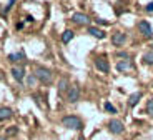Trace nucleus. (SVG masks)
<instances>
[{"label": "nucleus", "instance_id": "obj_1", "mask_svg": "<svg viewBox=\"0 0 153 140\" xmlns=\"http://www.w3.org/2000/svg\"><path fill=\"white\" fill-rule=\"evenodd\" d=\"M33 75H35V79H37L40 83H43V85H50V83L53 82V72H52L50 68H47V67H42V65L35 67Z\"/></svg>", "mask_w": 153, "mask_h": 140}, {"label": "nucleus", "instance_id": "obj_2", "mask_svg": "<svg viewBox=\"0 0 153 140\" xmlns=\"http://www.w3.org/2000/svg\"><path fill=\"white\" fill-rule=\"evenodd\" d=\"M62 125L68 130H83V120L78 115H65L62 118Z\"/></svg>", "mask_w": 153, "mask_h": 140}, {"label": "nucleus", "instance_id": "obj_3", "mask_svg": "<svg viewBox=\"0 0 153 140\" xmlns=\"http://www.w3.org/2000/svg\"><path fill=\"white\" fill-rule=\"evenodd\" d=\"M65 97H67V102L68 103H76L80 100V87H78L76 83L75 85H70L67 94H65Z\"/></svg>", "mask_w": 153, "mask_h": 140}, {"label": "nucleus", "instance_id": "obj_4", "mask_svg": "<svg viewBox=\"0 0 153 140\" xmlns=\"http://www.w3.org/2000/svg\"><path fill=\"white\" fill-rule=\"evenodd\" d=\"M108 130H110V133H113V135H120V133H123V130H125V125H123V122L118 120V118H111V120L108 122Z\"/></svg>", "mask_w": 153, "mask_h": 140}, {"label": "nucleus", "instance_id": "obj_5", "mask_svg": "<svg viewBox=\"0 0 153 140\" xmlns=\"http://www.w3.org/2000/svg\"><path fill=\"white\" fill-rule=\"evenodd\" d=\"M137 27H138V32H140L145 38H152L153 37V28H152V25H150L146 20H140Z\"/></svg>", "mask_w": 153, "mask_h": 140}, {"label": "nucleus", "instance_id": "obj_6", "mask_svg": "<svg viewBox=\"0 0 153 140\" xmlns=\"http://www.w3.org/2000/svg\"><path fill=\"white\" fill-rule=\"evenodd\" d=\"M95 67H97V70L98 72H102V73H108L110 72V64H108V60L105 57H95Z\"/></svg>", "mask_w": 153, "mask_h": 140}, {"label": "nucleus", "instance_id": "obj_7", "mask_svg": "<svg viewBox=\"0 0 153 140\" xmlns=\"http://www.w3.org/2000/svg\"><path fill=\"white\" fill-rule=\"evenodd\" d=\"M125 42H126V34H123V32H115V34H111V43L115 47L125 45Z\"/></svg>", "mask_w": 153, "mask_h": 140}, {"label": "nucleus", "instance_id": "obj_8", "mask_svg": "<svg viewBox=\"0 0 153 140\" xmlns=\"http://www.w3.org/2000/svg\"><path fill=\"white\" fill-rule=\"evenodd\" d=\"M10 73H12V77H13L17 82L22 83L23 79H25V67H12Z\"/></svg>", "mask_w": 153, "mask_h": 140}, {"label": "nucleus", "instance_id": "obj_9", "mask_svg": "<svg viewBox=\"0 0 153 140\" xmlns=\"http://www.w3.org/2000/svg\"><path fill=\"white\" fill-rule=\"evenodd\" d=\"M131 68H133V62H131L130 58L120 60L118 64H117V70H118L120 73H125V72H128V70H131Z\"/></svg>", "mask_w": 153, "mask_h": 140}, {"label": "nucleus", "instance_id": "obj_10", "mask_svg": "<svg viewBox=\"0 0 153 140\" xmlns=\"http://www.w3.org/2000/svg\"><path fill=\"white\" fill-rule=\"evenodd\" d=\"M72 22L76 23V25H87V23L90 22V19H88V15H85V13L76 12V13H73V15H72Z\"/></svg>", "mask_w": 153, "mask_h": 140}, {"label": "nucleus", "instance_id": "obj_11", "mask_svg": "<svg viewBox=\"0 0 153 140\" xmlns=\"http://www.w3.org/2000/svg\"><path fill=\"white\" fill-rule=\"evenodd\" d=\"M13 117V110L10 107H0V122H5Z\"/></svg>", "mask_w": 153, "mask_h": 140}, {"label": "nucleus", "instance_id": "obj_12", "mask_svg": "<svg viewBox=\"0 0 153 140\" xmlns=\"http://www.w3.org/2000/svg\"><path fill=\"white\" fill-rule=\"evenodd\" d=\"M142 97H143V94H142V92H135V94H131L130 97H128V107H130V109L137 107Z\"/></svg>", "mask_w": 153, "mask_h": 140}, {"label": "nucleus", "instance_id": "obj_13", "mask_svg": "<svg viewBox=\"0 0 153 140\" xmlns=\"http://www.w3.org/2000/svg\"><path fill=\"white\" fill-rule=\"evenodd\" d=\"M68 87H70V83H68V79H65V77H62V79L58 80V87H57L58 94H60V95L67 94V90H68Z\"/></svg>", "mask_w": 153, "mask_h": 140}, {"label": "nucleus", "instance_id": "obj_14", "mask_svg": "<svg viewBox=\"0 0 153 140\" xmlns=\"http://www.w3.org/2000/svg\"><path fill=\"white\" fill-rule=\"evenodd\" d=\"M88 34L92 35V37H95V38H100V40L107 37V34H105L103 30H100L98 27H88Z\"/></svg>", "mask_w": 153, "mask_h": 140}, {"label": "nucleus", "instance_id": "obj_15", "mask_svg": "<svg viewBox=\"0 0 153 140\" xmlns=\"http://www.w3.org/2000/svg\"><path fill=\"white\" fill-rule=\"evenodd\" d=\"M73 37H75L73 30H65L63 34H62V42H63V43H70Z\"/></svg>", "mask_w": 153, "mask_h": 140}, {"label": "nucleus", "instance_id": "obj_16", "mask_svg": "<svg viewBox=\"0 0 153 140\" xmlns=\"http://www.w3.org/2000/svg\"><path fill=\"white\" fill-rule=\"evenodd\" d=\"M17 133H19V127L17 125H12V127H8L5 130V137H15Z\"/></svg>", "mask_w": 153, "mask_h": 140}, {"label": "nucleus", "instance_id": "obj_17", "mask_svg": "<svg viewBox=\"0 0 153 140\" xmlns=\"http://www.w3.org/2000/svg\"><path fill=\"white\" fill-rule=\"evenodd\" d=\"M143 64L153 65V52H152V50H150V52H146L145 55H143Z\"/></svg>", "mask_w": 153, "mask_h": 140}, {"label": "nucleus", "instance_id": "obj_18", "mask_svg": "<svg viewBox=\"0 0 153 140\" xmlns=\"http://www.w3.org/2000/svg\"><path fill=\"white\" fill-rule=\"evenodd\" d=\"M103 109L107 110L108 114H111V115H115L117 112H118V110H117V107H113L110 102H105V103H103Z\"/></svg>", "mask_w": 153, "mask_h": 140}, {"label": "nucleus", "instance_id": "obj_19", "mask_svg": "<svg viewBox=\"0 0 153 140\" xmlns=\"http://www.w3.org/2000/svg\"><path fill=\"white\" fill-rule=\"evenodd\" d=\"M146 114H148V117L153 118V99H150L148 102H146Z\"/></svg>", "mask_w": 153, "mask_h": 140}, {"label": "nucleus", "instance_id": "obj_20", "mask_svg": "<svg viewBox=\"0 0 153 140\" xmlns=\"http://www.w3.org/2000/svg\"><path fill=\"white\" fill-rule=\"evenodd\" d=\"M13 4H15V0H8V4L5 5V8H4V10H2V13H4V15H7V12L10 10L12 7H13Z\"/></svg>", "mask_w": 153, "mask_h": 140}, {"label": "nucleus", "instance_id": "obj_21", "mask_svg": "<svg viewBox=\"0 0 153 140\" xmlns=\"http://www.w3.org/2000/svg\"><path fill=\"white\" fill-rule=\"evenodd\" d=\"M27 82H28V87H33V85H35V82H37V79H35V75H33V73H32V75H28Z\"/></svg>", "mask_w": 153, "mask_h": 140}, {"label": "nucleus", "instance_id": "obj_22", "mask_svg": "<svg viewBox=\"0 0 153 140\" xmlns=\"http://www.w3.org/2000/svg\"><path fill=\"white\" fill-rule=\"evenodd\" d=\"M8 62H10V64H15V62H19L17 53H10V55H8Z\"/></svg>", "mask_w": 153, "mask_h": 140}, {"label": "nucleus", "instance_id": "obj_23", "mask_svg": "<svg viewBox=\"0 0 153 140\" xmlns=\"http://www.w3.org/2000/svg\"><path fill=\"white\" fill-rule=\"evenodd\" d=\"M145 10L148 12V13H152V12H153V2H150V4L146 5V7H145Z\"/></svg>", "mask_w": 153, "mask_h": 140}, {"label": "nucleus", "instance_id": "obj_24", "mask_svg": "<svg viewBox=\"0 0 153 140\" xmlns=\"http://www.w3.org/2000/svg\"><path fill=\"white\" fill-rule=\"evenodd\" d=\"M97 23H100V25H108V22L103 19H97Z\"/></svg>", "mask_w": 153, "mask_h": 140}, {"label": "nucleus", "instance_id": "obj_25", "mask_svg": "<svg viewBox=\"0 0 153 140\" xmlns=\"http://www.w3.org/2000/svg\"><path fill=\"white\" fill-rule=\"evenodd\" d=\"M118 57H123V58H130L126 52H118Z\"/></svg>", "mask_w": 153, "mask_h": 140}, {"label": "nucleus", "instance_id": "obj_26", "mask_svg": "<svg viewBox=\"0 0 153 140\" xmlns=\"http://www.w3.org/2000/svg\"><path fill=\"white\" fill-rule=\"evenodd\" d=\"M27 22H33V17H32V15H27Z\"/></svg>", "mask_w": 153, "mask_h": 140}, {"label": "nucleus", "instance_id": "obj_27", "mask_svg": "<svg viewBox=\"0 0 153 140\" xmlns=\"http://www.w3.org/2000/svg\"><path fill=\"white\" fill-rule=\"evenodd\" d=\"M75 140H85V137H83V135H78V137H76Z\"/></svg>", "mask_w": 153, "mask_h": 140}, {"label": "nucleus", "instance_id": "obj_28", "mask_svg": "<svg viewBox=\"0 0 153 140\" xmlns=\"http://www.w3.org/2000/svg\"><path fill=\"white\" fill-rule=\"evenodd\" d=\"M0 140H8V137H0Z\"/></svg>", "mask_w": 153, "mask_h": 140}]
</instances>
